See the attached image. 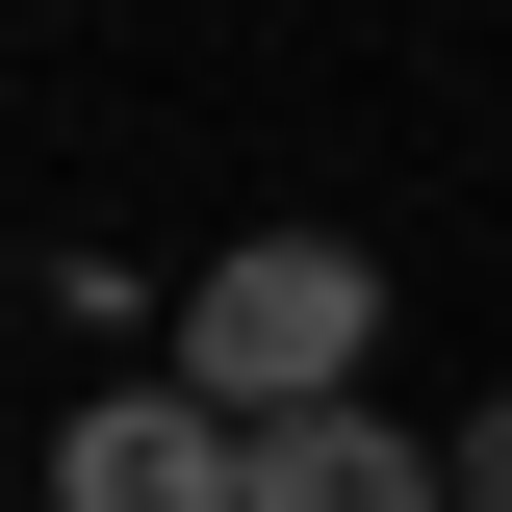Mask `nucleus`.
<instances>
[{
    "label": "nucleus",
    "mask_w": 512,
    "mask_h": 512,
    "mask_svg": "<svg viewBox=\"0 0 512 512\" xmlns=\"http://www.w3.org/2000/svg\"><path fill=\"white\" fill-rule=\"evenodd\" d=\"M52 512H231V436L180 384H77L52 410Z\"/></svg>",
    "instance_id": "nucleus-2"
},
{
    "label": "nucleus",
    "mask_w": 512,
    "mask_h": 512,
    "mask_svg": "<svg viewBox=\"0 0 512 512\" xmlns=\"http://www.w3.org/2000/svg\"><path fill=\"white\" fill-rule=\"evenodd\" d=\"M359 359H384V256H359V231H231V256L180 282V410H205V436L359 410Z\"/></svg>",
    "instance_id": "nucleus-1"
},
{
    "label": "nucleus",
    "mask_w": 512,
    "mask_h": 512,
    "mask_svg": "<svg viewBox=\"0 0 512 512\" xmlns=\"http://www.w3.org/2000/svg\"><path fill=\"white\" fill-rule=\"evenodd\" d=\"M231 512H436V436L410 410H282V436H231Z\"/></svg>",
    "instance_id": "nucleus-3"
},
{
    "label": "nucleus",
    "mask_w": 512,
    "mask_h": 512,
    "mask_svg": "<svg viewBox=\"0 0 512 512\" xmlns=\"http://www.w3.org/2000/svg\"><path fill=\"white\" fill-rule=\"evenodd\" d=\"M436 512H512V384L461 410V461H436Z\"/></svg>",
    "instance_id": "nucleus-4"
}]
</instances>
